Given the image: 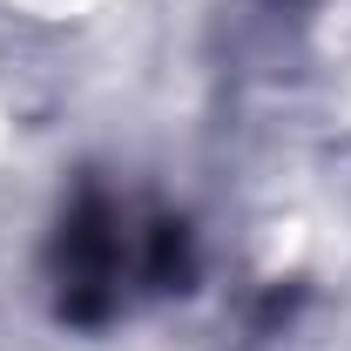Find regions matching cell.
<instances>
[{
  "instance_id": "7a4b0ae2",
  "label": "cell",
  "mask_w": 351,
  "mask_h": 351,
  "mask_svg": "<svg viewBox=\"0 0 351 351\" xmlns=\"http://www.w3.org/2000/svg\"><path fill=\"white\" fill-rule=\"evenodd\" d=\"M142 277L156 291H189L196 284V250H189V223L156 217L149 237H142Z\"/></svg>"
},
{
  "instance_id": "6da1fadb",
  "label": "cell",
  "mask_w": 351,
  "mask_h": 351,
  "mask_svg": "<svg viewBox=\"0 0 351 351\" xmlns=\"http://www.w3.org/2000/svg\"><path fill=\"white\" fill-rule=\"evenodd\" d=\"M122 304V210L82 189L54 230V311L68 324H101Z\"/></svg>"
}]
</instances>
